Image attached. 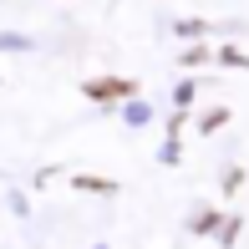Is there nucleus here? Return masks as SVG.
Wrapping results in <instances>:
<instances>
[{
  "label": "nucleus",
  "mask_w": 249,
  "mask_h": 249,
  "mask_svg": "<svg viewBox=\"0 0 249 249\" xmlns=\"http://www.w3.org/2000/svg\"><path fill=\"white\" fill-rule=\"evenodd\" d=\"M87 92H92V97H122V92H132V82H117V76H107V82H92Z\"/></svg>",
  "instance_id": "obj_1"
}]
</instances>
